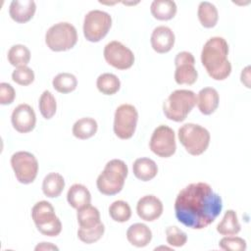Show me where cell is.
Masks as SVG:
<instances>
[{
	"label": "cell",
	"mask_w": 251,
	"mask_h": 251,
	"mask_svg": "<svg viewBox=\"0 0 251 251\" xmlns=\"http://www.w3.org/2000/svg\"><path fill=\"white\" fill-rule=\"evenodd\" d=\"M219 93L213 87L202 88L196 97V104L203 115L213 114L219 106Z\"/></svg>",
	"instance_id": "obj_17"
},
{
	"label": "cell",
	"mask_w": 251,
	"mask_h": 251,
	"mask_svg": "<svg viewBox=\"0 0 251 251\" xmlns=\"http://www.w3.org/2000/svg\"><path fill=\"white\" fill-rule=\"evenodd\" d=\"M223 209L221 196L206 182L190 183L175 201V214L179 223L192 229H203L215 222Z\"/></svg>",
	"instance_id": "obj_1"
},
{
	"label": "cell",
	"mask_w": 251,
	"mask_h": 251,
	"mask_svg": "<svg viewBox=\"0 0 251 251\" xmlns=\"http://www.w3.org/2000/svg\"><path fill=\"white\" fill-rule=\"evenodd\" d=\"M178 139L185 150L193 156L204 153L210 143V132L200 125L188 123L178 129Z\"/></svg>",
	"instance_id": "obj_5"
},
{
	"label": "cell",
	"mask_w": 251,
	"mask_h": 251,
	"mask_svg": "<svg viewBox=\"0 0 251 251\" xmlns=\"http://www.w3.org/2000/svg\"><path fill=\"white\" fill-rule=\"evenodd\" d=\"M11 166L19 182L28 184L34 181L38 173V162L35 156L26 151H19L12 155Z\"/></svg>",
	"instance_id": "obj_9"
},
{
	"label": "cell",
	"mask_w": 251,
	"mask_h": 251,
	"mask_svg": "<svg viewBox=\"0 0 251 251\" xmlns=\"http://www.w3.org/2000/svg\"><path fill=\"white\" fill-rule=\"evenodd\" d=\"M126 238L128 242L135 247H145L152 239V231L146 225L136 223L127 228Z\"/></svg>",
	"instance_id": "obj_18"
},
{
	"label": "cell",
	"mask_w": 251,
	"mask_h": 251,
	"mask_svg": "<svg viewBox=\"0 0 251 251\" xmlns=\"http://www.w3.org/2000/svg\"><path fill=\"white\" fill-rule=\"evenodd\" d=\"M31 218H32L36 227H39V226H42L49 223H52L56 219H58L51 203L44 201V200L37 202L32 207Z\"/></svg>",
	"instance_id": "obj_19"
},
{
	"label": "cell",
	"mask_w": 251,
	"mask_h": 251,
	"mask_svg": "<svg viewBox=\"0 0 251 251\" xmlns=\"http://www.w3.org/2000/svg\"><path fill=\"white\" fill-rule=\"evenodd\" d=\"M150 11L155 19L169 21L176 14V4L171 0H155L151 4Z\"/></svg>",
	"instance_id": "obj_22"
},
{
	"label": "cell",
	"mask_w": 251,
	"mask_h": 251,
	"mask_svg": "<svg viewBox=\"0 0 251 251\" xmlns=\"http://www.w3.org/2000/svg\"><path fill=\"white\" fill-rule=\"evenodd\" d=\"M35 250H59V248L49 242H41L35 246Z\"/></svg>",
	"instance_id": "obj_40"
},
{
	"label": "cell",
	"mask_w": 251,
	"mask_h": 251,
	"mask_svg": "<svg viewBox=\"0 0 251 251\" xmlns=\"http://www.w3.org/2000/svg\"><path fill=\"white\" fill-rule=\"evenodd\" d=\"M175 39V33L170 27L160 25L154 28L151 34L150 42L154 51L160 54H164L173 48Z\"/></svg>",
	"instance_id": "obj_15"
},
{
	"label": "cell",
	"mask_w": 251,
	"mask_h": 251,
	"mask_svg": "<svg viewBox=\"0 0 251 251\" xmlns=\"http://www.w3.org/2000/svg\"><path fill=\"white\" fill-rule=\"evenodd\" d=\"M15 98H16V91L14 87L7 82H1L0 83V104L1 105L12 104Z\"/></svg>",
	"instance_id": "obj_37"
},
{
	"label": "cell",
	"mask_w": 251,
	"mask_h": 251,
	"mask_svg": "<svg viewBox=\"0 0 251 251\" xmlns=\"http://www.w3.org/2000/svg\"><path fill=\"white\" fill-rule=\"evenodd\" d=\"M98 129L97 122L92 118H81L73 126V134L78 139H88L92 137Z\"/></svg>",
	"instance_id": "obj_26"
},
{
	"label": "cell",
	"mask_w": 251,
	"mask_h": 251,
	"mask_svg": "<svg viewBox=\"0 0 251 251\" xmlns=\"http://www.w3.org/2000/svg\"><path fill=\"white\" fill-rule=\"evenodd\" d=\"M228 44L220 36L211 37L203 46L201 63L208 75L215 80H224L231 73V64L227 60Z\"/></svg>",
	"instance_id": "obj_2"
},
{
	"label": "cell",
	"mask_w": 251,
	"mask_h": 251,
	"mask_svg": "<svg viewBox=\"0 0 251 251\" xmlns=\"http://www.w3.org/2000/svg\"><path fill=\"white\" fill-rule=\"evenodd\" d=\"M37 229L39 230L40 233H42L43 235H46V236H50V237H53V236H57L61 233L62 231V223L60 221V219H56L54 222L52 223H49L47 225H44L42 226H39L37 227Z\"/></svg>",
	"instance_id": "obj_38"
},
{
	"label": "cell",
	"mask_w": 251,
	"mask_h": 251,
	"mask_svg": "<svg viewBox=\"0 0 251 251\" xmlns=\"http://www.w3.org/2000/svg\"><path fill=\"white\" fill-rule=\"evenodd\" d=\"M8 61L14 67L26 66L30 61V51L23 44L13 45L8 51Z\"/></svg>",
	"instance_id": "obj_29"
},
{
	"label": "cell",
	"mask_w": 251,
	"mask_h": 251,
	"mask_svg": "<svg viewBox=\"0 0 251 251\" xmlns=\"http://www.w3.org/2000/svg\"><path fill=\"white\" fill-rule=\"evenodd\" d=\"M35 10L36 5L33 0H14L10 4L9 14L16 23L25 24L32 19Z\"/></svg>",
	"instance_id": "obj_16"
},
{
	"label": "cell",
	"mask_w": 251,
	"mask_h": 251,
	"mask_svg": "<svg viewBox=\"0 0 251 251\" xmlns=\"http://www.w3.org/2000/svg\"><path fill=\"white\" fill-rule=\"evenodd\" d=\"M13 127L20 133H27L35 127L36 116L28 104L18 105L11 116Z\"/></svg>",
	"instance_id": "obj_13"
},
{
	"label": "cell",
	"mask_w": 251,
	"mask_h": 251,
	"mask_svg": "<svg viewBox=\"0 0 251 251\" xmlns=\"http://www.w3.org/2000/svg\"><path fill=\"white\" fill-rule=\"evenodd\" d=\"M128 169L126 163L119 159L109 161L103 172L98 176L96 185L104 195H115L122 191Z\"/></svg>",
	"instance_id": "obj_3"
},
{
	"label": "cell",
	"mask_w": 251,
	"mask_h": 251,
	"mask_svg": "<svg viewBox=\"0 0 251 251\" xmlns=\"http://www.w3.org/2000/svg\"><path fill=\"white\" fill-rule=\"evenodd\" d=\"M76 219H77L79 227L84 229L95 227L101 223L100 213L98 209L91 206L90 204L77 210Z\"/></svg>",
	"instance_id": "obj_24"
},
{
	"label": "cell",
	"mask_w": 251,
	"mask_h": 251,
	"mask_svg": "<svg viewBox=\"0 0 251 251\" xmlns=\"http://www.w3.org/2000/svg\"><path fill=\"white\" fill-rule=\"evenodd\" d=\"M133 175L142 181H149L157 176L158 167L150 158H138L132 165Z\"/></svg>",
	"instance_id": "obj_21"
},
{
	"label": "cell",
	"mask_w": 251,
	"mask_h": 251,
	"mask_svg": "<svg viewBox=\"0 0 251 251\" xmlns=\"http://www.w3.org/2000/svg\"><path fill=\"white\" fill-rule=\"evenodd\" d=\"M240 78H241V82L244 83V85L247 88H250V67L249 66H247L245 69L242 70Z\"/></svg>",
	"instance_id": "obj_39"
},
{
	"label": "cell",
	"mask_w": 251,
	"mask_h": 251,
	"mask_svg": "<svg viewBox=\"0 0 251 251\" xmlns=\"http://www.w3.org/2000/svg\"><path fill=\"white\" fill-rule=\"evenodd\" d=\"M53 87L56 91L67 94L74 91L77 86L76 77L70 73L58 74L52 80Z\"/></svg>",
	"instance_id": "obj_30"
},
{
	"label": "cell",
	"mask_w": 251,
	"mask_h": 251,
	"mask_svg": "<svg viewBox=\"0 0 251 251\" xmlns=\"http://www.w3.org/2000/svg\"><path fill=\"white\" fill-rule=\"evenodd\" d=\"M38 107L40 114L46 120L51 119L55 115L57 110V102L54 95L49 90L43 91L40 95Z\"/></svg>",
	"instance_id": "obj_32"
},
{
	"label": "cell",
	"mask_w": 251,
	"mask_h": 251,
	"mask_svg": "<svg viewBox=\"0 0 251 251\" xmlns=\"http://www.w3.org/2000/svg\"><path fill=\"white\" fill-rule=\"evenodd\" d=\"M96 86L102 94L113 95L119 91L121 87V81L116 75L105 73L97 77Z\"/></svg>",
	"instance_id": "obj_28"
},
{
	"label": "cell",
	"mask_w": 251,
	"mask_h": 251,
	"mask_svg": "<svg viewBox=\"0 0 251 251\" xmlns=\"http://www.w3.org/2000/svg\"><path fill=\"white\" fill-rule=\"evenodd\" d=\"M149 147L159 157L169 158L173 156L176 150L175 131L165 125L157 126L151 135Z\"/></svg>",
	"instance_id": "obj_10"
},
{
	"label": "cell",
	"mask_w": 251,
	"mask_h": 251,
	"mask_svg": "<svg viewBox=\"0 0 251 251\" xmlns=\"http://www.w3.org/2000/svg\"><path fill=\"white\" fill-rule=\"evenodd\" d=\"M105 226L102 223H100L98 226L92 228L84 229V228H78L77 230V236L80 241L86 244H91L96 241H98L104 234Z\"/></svg>",
	"instance_id": "obj_33"
},
{
	"label": "cell",
	"mask_w": 251,
	"mask_h": 251,
	"mask_svg": "<svg viewBox=\"0 0 251 251\" xmlns=\"http://www.w3.org/2000/svg\"><path fill=\"white\" fill-rule=\"evenodd\" d=\"M138 120L136 108L131 104H122L115 112L114 132L121 139H129L135 132Z\"/></svg>",
	"instance_id": "obj_8"
},
{
	"label": "cell",
	"mask_w": 251,
	"mask_h": 251,
	"mask_svg": "<svg viewBox=\"0 0 251 251\" xmlns=\"http://www.w3.org/2000/svg\"><path fill=\"white\" fill-rule=\"evenodd\" d=\"M219 246L226 251H244L246 249V241L239 236L226 235L220 240Z\"/></svg>",
	"instance_id": "obj_34"
},
{
	"label": "cell",
	"mask_w": 251,
	"mask_h": 251,
	"mask_svg": "<svg viewBox=\"0 0 251 251\" xmlns=\"http://www.w3.org/2000/svg\"><path fill=\"white\" fill-rule=\"evenodd\" d=\"M103 55L106 62L118 70H127L131 68L134 63L132 51L117 40L106 44Z\"/></svg>",
	"instance_id": "obj_11"
},
{
	"label": "cell",
	"mask_w": 251,
	"mask_h": 251,
	"mask_svg": "<svg viewBox=\"0 0 251 251\" xmlns=\"http://www.w3.org/2000/svg\"><path fill=\"white\" fill-rule=\"evenodd\" d=\"M109 215L113 221L118 223H125L130 219L131 209L127 202L117 200L110 205Z\"/></svg>",
	"instance_id": "obj_31"
},
{
	"label": "cell",
	"mask_w": 251,
	"mask_h": 251,
	"mask_svg": "<svg viewBox=\"0 0 251 251\" xmlns=\"http://www.w3.org/2000/svg\"><path fill=\"white\" fill-rule=\"evenodd\" d=\"M241 229L237 215L233 210H227L223 220L217 226V231L222 235H235Z\"/></svg>",
	"instance_id": "obj_27"
},
{
	"label": "cell",
	"mask_w": 251,
	"mask_h": 251,
	"mask_svg": "<svg viewBox=\"0 0 251 251\" xmlns=\"http://www.w3.org/2000/svg\"><path fill=\"white\" fill-rule=\"evenodd\" d=\"M196 105V95L188 89L173 91L163 103V112L167 119L182 122Z\"/></svg>",
	"instance_id": "obj_4"
},
{
	"label": "cell",
	"mask_w": 251,
	"mask_h": 251,
	"mask_svg": "<svg viewBox=\"0 0 251 251\" xmlns=\"http://www.w3.org/2000/svg\"><path fill=\"white\" fill-rule=\"evenodd\" d=\"M197 16L200 24L206 28L214 27L217 25L219 19L216 6L208 1H203L199 4Z\"/></svg>",
	"instance_id": "obj_25"
},
{
	"label": "cell",
	"mask_w": 251,
	"mask_h": 251,
	"mask_svg": "<svg viewBox=\"0 0 251 251\" xmlns=\"http://www.w3.org/2000/svg\"><path fill=\"white\" fill-rule=\"evenodd\" d=\"M12 79L20 85L26 86L33 82L34 73L27 66L19 67V68L15 69L14 72L12 73Z\"/></svg>",
	"instance_id": "obj_36"
},
{
	"label": "cell",
	"mask_w": 251,
	"mask_h": 251,
	"mask_svg": "<svg viewBox=\"0 0 251 251\" xmlns=\"http://www.w3.org/2000/svg\"><path fill=\"white\" fill-rule=\"evenodd\" d=\"M67 200L71 207L78 210L90 204L91 194L86 186L79 183H75L68 190Z\"/></svg>",
	"instance_id": "obj_20"
},
{
	"label": "cell",
	"mask_w": 251,
	"mask_h": 251,
	"mask_svg": "<svg viewBox=\"0 0 251 251\" xmlns=\"http://www.w3.org/2000/svg\"><path fill=\"white\" fill-rule=\"evenodd\" d=\"M112 25V17L107 12L92 10L88 12L83 21V34L86 40L98 42L106 36Z\"/></svg>",
	"instance_id": "obj_7"
},
{
	"label": "cell",
	"mask_w": 251,
	"mask_h": 251,
	"mask_svg": "<svg viewBox=\"0 0 251 251\" xmlns=\"http://www.w3.org/2000/svg\"><path fill=\"white\" fill-rule=\"evenodd\" d=\"M175 80L177 84L191 85L196 82L198 73L194 67L195 59L190 52H179L175 58Z\"/></svg>",
	"instance_id": "obj_12"
},
{
	"label": "cell",
	"mask_w": 251,
	"mask_h": 251,
	"mask_svg": "<svg viewBox=\"0 0 251 251\" xmlns=\"http://www.w3.org/2000/svg\"><path fill=\"white\" fill-rule=\"evenodd\" d=\"M136 213L141 220L153 222L161 217L163 213V203L154 195H145L138 200Z\"/></svg>",
	"instance_id": "obj_14"
},
{
	"label": "cell",
	"mask_w": 251,
	"mask_h": 251,
	"mask_svg": "<svg viewBox=\"0 0 251 251\" xmlns=\"http://www.w3.org/2000/svg\"><path fill=\"white\" fill-rule=\"evenodd\" d=\"M65 187L64 177L58 173L48 174L42 182V191L45 196L49 198H56L60 196Z\"/></svg>",
	"instance_id": "obj_23"
},
{
	"label": "cell",
	"mask_w": 251,
	"mask_h": 251,
	"mask_svg": "<svg viewBox=\"0 0 251 251\" xmlns=\"http://www.w3.org/2000/svg\"><path fill=\"white\" fill-rule=\"evenodd\" d=\"M166 239L168 244L175 247H181L187 241V235L184 231L176 226H169L166 229Z\"/></svg>",
	"instance_id": "obj_35"
},
{
	"label": "cell",
	"mask_w": 251,
	"mask_h": 251,
	"mask_svg": "<svg viewBox=\"0 0 251 251\" xmlns=\"http://www.w3.org/2000/svg\"><path fill=\"white\" fill-rule=\"evenodd\" d=\"M77 42L75 27L67 22L53 25L45 33V43L49 49L62 52L72 49Z\"/></svg>",
	"instance_id": "obj_6"
}]
</instances>
